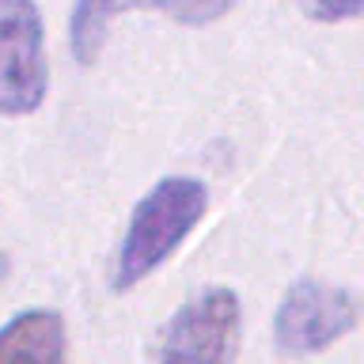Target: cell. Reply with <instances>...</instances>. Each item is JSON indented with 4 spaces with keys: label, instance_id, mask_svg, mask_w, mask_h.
I'll list each match as a JSON object with an SVG mask.
<instances>
[{
    "label": "cell",
    "instance_id": "2",
    "mask_svg": "<svg viewBox=\"0 0 364 364\" xmlns=\"http://www.w3.org/2000/svg\"><path fill=\"white\" fill-rule=\"evenodd\" d=\"M239 300L232 289H205L182 304L159 338L156 364H232L239 349Z\"/></svg>",
    "mask_w": 364,
    "mask_h": 364
},
{
    "label": "cell",
    "instance_id": "7",
    "mask_svg": "<svg viewBox=\"0 0 364 364\" xmlns=\"http://www.w3.org/2000/svg\"><path fill=\"white\" fill-rule=\"evenodd\" d=\"M141 4L164 11V16L178 19V23H193V27H198V23L220 19L224 11H232L239 4V0H141Z\"/></svg>",
    "mask_w": 364,
    "mask_h": 364
},
{
    "label": "cell",
    "instance_id": "1",
    "mask_svg": "<svg viewBox=\"0 0 364 364\" xmlns=\"http://www.w3.org/2000/svg\"><path fill=\"white\" fill-rule=\"evenodd\" d=\"M205 201H209V193H205V186L198 178L171 175L164 182H156L141 198V205L133 209V220L125 228L114 284L129 289V284L144 281L193 232V224L205 213Z\"/></svg>",
    "mask_w": 364,
    "mask_h": 364
},
{
    "label": "cell",
    "instance_id": "8",
    "mask_svg": "<svg viewBox=\"0 0 364 364\" xmlns=\"http://www.w3.org/2000/svg\"><path fill=\"white\" fill-rule=\"evenodd\" d=\"M307 11L323 23H346L364 16V0H307Z\"/></svg>",
    "mask_w": 364,
    "mask_h": 364
},
{
    "label": "cell",
    "instance_id": "5",
    "mask_svg": "<svg viewBox=\"0 0 364 364\" xmlns=\"http://www.w3.org/2000/svg\"><path fill=\"white\" fill-rule=\"evenodd\" d=\"M0 364H65V323L57 311H23L0 330Z\"/></svg>",
    "mask_w": 364,
    "mask_h": 364
},
{
    "label": "cell",
    "instance_id": "3",
    "mask_svg": "<svg viewBox=\"0 0 364 364\" xmlns=\"http://www.w3.org/2000/svg\"><path fill=\"white\" fill-rule=\"evenodd\" d=\"M360 318V300L326 281H296L273 315V341L289 357H307L346 338Z\"/></svg>",
    "mask_w": 364,
    "mask_h": 364
},
{
    "label": "cell",
    "instance_id": "9",
    "mask_svg": "<svg viewBox=\"0 0 364 364\" xmlns=\"http://www.w3.org/2000/svg\"><path fill=\"white\" fill-rule=\"evenodd\" d=\"M4 269H8V262H4V255H0V277H4Z\"/></svg>",
    "mask_w": 364,
    "mask_h": 364
},
{
    "label": "cell",
    "instance_id": "4",
    "mask_svg": "<svg viewBox=\"0 0 364 364\" xmlns=\"http://www.w3.org/2000/svg\"><path fill=\"white\" fill-rule=\"evenodd\" d=\"M46 34L34 0H0V114L38 110L46 99Z\"/></svg>",
    "mask_w": 364,
    "mask_h": 364
},
{
    "label": "cell",
    "instance_id": "6",
    "mask_svg": "<svg viewBox=\"0 0 364 364\" xmlns=\"http://www.w3.org/2000/svg\"><path fill=\"white\" fill-rule=\"evenodd\" d=\"M129 4V0H76L73 8V53L76 61L91 65L107 42V31H110V19Z\"/></svg>",
    "mask_w": 364,
    "mask_h": 364
}]
</instances>
